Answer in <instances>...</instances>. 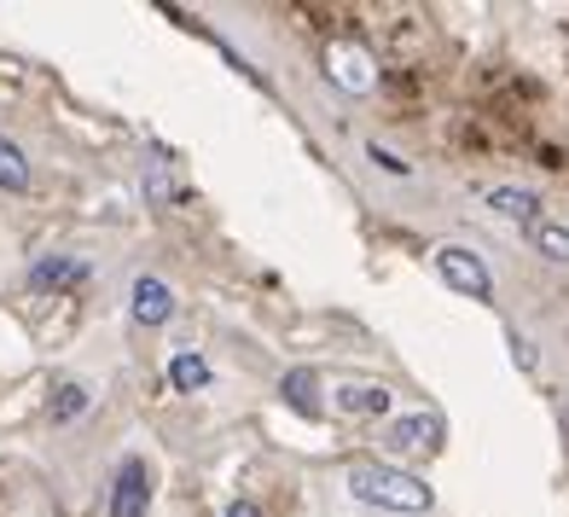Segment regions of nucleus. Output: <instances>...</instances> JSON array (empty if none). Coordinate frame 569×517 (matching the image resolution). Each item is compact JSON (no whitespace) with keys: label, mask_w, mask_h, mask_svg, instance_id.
<instances>
[{"label":"nucleus","mask_w":569,"mask_h":517,"mask_svg":"<svg viewBox=\"0 0 569 517\" xmlns=\"http://www.w3.org/2000/svg\"><path fill=\"white\" fill-rule=\"evenodd\" d=\"M0 187H7V192L30 187V158H23L18 140H7V135H0Z\"/></svg>","instance_id":"11"},{"label":"nucleus","mask_w":569,"mask_h":517,"mask_svg":"<svg viewBox=\"0 0 569 517\" xmlns=\"http://www.w3.org/2000/svg\"><path fill=\"white\" fill-rule=\"evenodd\" d=\"M146 506H151V471H146V459H122L106 511L111 517H146Z\"/></svg>","instance_id":"3"},{"label":"nucleus","mask_w":569,"mask_h":517,"mask_svg":"<svg viewBox=\"0 0 569 517\" xmlns=\"http://www.w3.org/2000/svg\"><path fill=\"white\" fill-rule=\"evenodd\" d=\"M436 425L430 412H407V419H396L390 430H383V443H390L396 454H425V448H436Z\"/></svg>","instance_id":"5"},{"label":"nucleus","mask_w":569,"mask_h":517,"mask_svg":"<svg viewBox=\"0 0 569 517\" xmlns=\"http://www.w3.org/2000/svg\"><path fill=\"white\" fill-rule=\"evenodd\" d=\"M88 279V262H70V256H47V262L30 268V286L47 291V286H82Z\"/></svg>","instance_id":"9"},{"label":"nucleus","mask_w":569,"mask_h":517,"mask_svg":"<svg viewBox=\"0 0 569 517\" xmlns=\"http://www.w3.org/2000/svg\"><path fill=\"white\" fill-rule=\"evenodd\" d=\"M315 390H320V372H315V367H297V372H284V401H291V407L302 412V419H320V412H326Z\"/></svg>","instance_id":"8"},{"label":"nucleus","mask_w":569,"mask_h":517,"mask_svg":"<svg viewBox=\"0 0 569 517\" xmlns=\"http://www.w3.org/2000/svg\"><path fill=\"white\" fill-rule=\"evenodd\" d=\"M169 384H174V390H210V367H203V360L198 355H174L169 360Z\"/></svg>","instance_id":"12"},{"label":"nucleus","mask_w":569,"mask_h":517,"mask_svg":"<svg viewBox=\"0 0 569 517\" xmlns=\"http://www.w3.org/2000/svg\"><path fill=\"white\" fill-rule=\"evenodd\" d=\"M349 488H355V500H367V506H378V511H407V517H412V511H430V506H436L430 483L396 471V465H355Z\"/></svg>","instance_id":"1"},{"label":"nucleus","mask_w":569,"mask_h":517,"mask_svg":"<svg viewBox=\"0 0 569 517\" xmlns=\"http://www.w3.org/2000/svg\"><path fill=\"white\" fill-rule=\"evenodd\" d=\"M128 315H134V326H163L174 315V291L163 286V279H134V291H128Z\"/></svg>","instance_id":"4"},{"label":"nucleus","mask_w":569,"mask_h":517,"mask_svg":"<svg viewBox=\"0 0 569 517\" xmlns=\"http://www.w3.org/2000/svg\"><path fill=\"white\" fill-rule=\"evenodd\" d=\"M436 274L448 279V286L459 291V297H477V302H488L495 297V274H488V262L477 250H459V245H442L436 250Z\"/></svg>","instance_id":"2"},{"label":"nucleus","mask_w":569,"mask_h":517,"mask_svg":"<svg viewBox=\"0 0 569 517\" xmlns=\"http://www.w3.org/2000/svg\"><path fill=\"white\" fill-rule=\"evenodd\" d=\"M338 412H349V419H378V412H390V390L383 384H343Z\"/></svg>","instance_id":"7"},{"label":"nucleus","mask_w":569,"mask_h":517,"mask_svg":"<svg viewBox=\"0 0 569 517\" xmlns=\"http://www.w3.org/2000/svg\"><path fill=\"white\" fill-rule=\"evenodd\" d=\"M488 210H495L500 221H517V227H535L540 221V198L535 192H523V187H495V192H488Z\"/></svg>","instance_id":"6"},{"label":"nucleus","mask_w":569,"mask_h":517,"mask_svg":"<svg viewBox=\"0 0 569 517\" xmlns=\"http://www.w3.org/2000/svg\"><path fill=\"white\" fill-rule=\"evenodd\" d=\"M227 517H262V511H256L250 500H232V506H227Z\"/></svg>","instance_id":"15"},{"label":"nucleus","mask_w":569,"mask_h":517,"mask_svg":"<svg viewBox=\"0 0 569 517\" xmlns=\"http://www.w3.org/2000/svg\"><path fill=\"white\" fill-rule=\"evenodd\" d=\"M82 407H88V390H82V384H64V390L53 396V407H47V412H53V425H70Z\"/></svg>","instance_id":"13"},{"label":"nucleus","mask_w":569,"mask_h":517,"mask_svg":"<svg viewBox=\"0 0 569 517\" xmlns=\"http://www.w3.org/2000/svg\"><path fill=\"white\" fill-rule=\"evenodd\" d=\"M511 360L517 367H535V349H529V338H517V331H511Z\"/></svg>","instance_id":"14"},{"label":"nucleus","mask_w":569,"mask_h":517,"mask_svg":"<svg viewBox=\"0 0 569 517\" xmlns=\"http://www.w3.org/2000/svg\"><path fill=\"white\" fill-rule=\"evenodd\" d=\"M529 245L547 256V262H563V268H569V227H558V221H535V227H529Z\"/></svg>","instance_id":"10"}]
</instances>
